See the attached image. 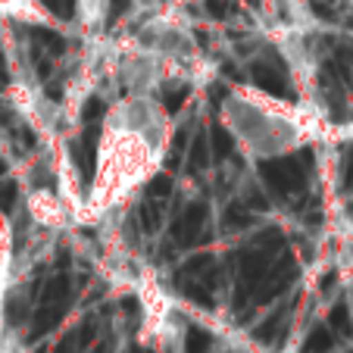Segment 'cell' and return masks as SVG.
I'll return each instance as SVG.
<instances>
[{
  "label": "cell",
  "mask_w": 353,
  "mask_h": 353,
  "mask_svg": "<svg viewBox=\"0 0 353 353\" xmlns=\"http://www.w3.org/2000/svg\"><path fill=\"white\" fill-rule=\"evenodd\" d=\"M250 222H254V216L247 213V210L241 207V203H232V207H228V213H225V225H228V232H241V228H247Z\"/></svg>",
  "instance_id": "5"
},
{
  "label": "cell",
  "mask_w": 353,
  "mask_h": 353,
  "mask_svg": "<svg viewBox=\"0 0 353 353\" xmlns=\"http://www.w3.org/2000/svg\"><path fill=\"white\" fill-rule=\"evenodd\" d=\"M210 138H213V154L219 157V160H225V157L232 154V138L225 134V128H213Z\"/></svg>",
  "instance_id": "7"
},
{
  "label": "cell",
  "mask_w": 353,
  "mask_h": 353,
  "mask_svg": "<svg viewBox=\"0 0 353 353\" xmlns=\"http://www.w3.org/2000/svg\"><path fill=\"white\" fill-rule=\"evenodd\" d=\"M0 66H3V54H0Z\"/></svg>",
  "instance_id": "12"
},
{
  "label": "cell",
  "mask_w": 353,
  "mask_h": 353,
  "mask_svg": "<svg viewBox=\"0 0 353 353\" xmlns=\"http://www.w3.org/2000/svg\"><path fill=\"white\" fill-rule=\"evenodd\" d=\"M250 79H254L260 88H266L269 94H288L281 75L275 72L272 66H266V63H254V69H250Z\"/></svg>",
  "instance_id": "3"
},
{
  "label": "cell",
  "mask_w": 353,
  "mask_h": 353,
  "mask_svg": "<svg viewBox=\"0 0 353 353\" xmlns=\"http://www.w3.org/2000/svg\"><path fill=\"white\" fill-rule=\"evenodd\" d=\"M191 169L194 172H200V169L207 166L210 163V141L203 138V134H200V138H194V147H191Z\"/></svg>",
  "instance_id": "6"
},
{
  "label": "cell",
  "mask_w": 353,
  "mask_h": 353,
  "mask_svg": "<svg viewBox=\"0 0 353 353\" xmlns=\"http://www.w3.org/2000/svg\"><path fill=\"white\" fill-rule=\"evenodd\" d=\"M16 200V185L13 181H0V207H10V203H13Z\"/></svg>",
  "instance_id": "9"
},
{
  "label": "cell",
  "mask_w": 353,
  "mask_h": 353,
  "mask_svg": "<svg viewBox=\"0 0 353 353\" xmlns=\"http://www.w3.org/2000/svg\"><path fill=\"white\" fill-rule=\"evenodd\" d=\"M150 191H154V197H166V194L172 191V181H169L166 175H163V179H157V181H154V188H150Z\"/></svg>",
  "instance_id": "10"
},
{
  "label": "cell",
  "mask_w": 353,
  "mask_h": 353,
  "mask_svg": "<svg viewBox=\"0 0 353 353\" xmlns=\"http://www.w3.org/2000/svg\"><path fill=\"white\" fill-rule=\"evenodd\" d=\"M263 175H266L269 188H272L275 194H291L294 188L303 185V166H300V160H291V157L272 163V166H266Z\"/></svg>",
  "instance_id": "1"
},
{
  "label": "cell",
  "mask_w": 353,
  "mask_h": 353,
  "mask_svg": "<svg viewBox=\"0 0 353 353\" xmlns=\"http://www.w3.org/2000/svg\"><path fill=\"white\" fill-rule=\"evenodd\" d=\"M207 344H210L207 334H200L197 328H191V332H188V353H200V350H207Z\"/></svg>",
  "instance_id": "8"
},
{
  "label": "cell",
  "mask_w": 353,
  "mask_h": 353,
  "mask_svg": "<svg viewBox=\"0 0 353 353\" xmlns=\"http://www.w3.org/2000/svg\"><path fill=\"white\" fill-rule=\"evenodd\" d=\"M0 179H3V160H0Z\"/></svg>",
  "instance_id": "11"
},
{
  "label": "cell",
  "mask_w": 353,
  "mask_h": 353,
  "mask_svg": "<svg viewBox=\"0 0 353 353\" xmlns=\"http://www.w3.org/2000/svg\"><path fill=\"white\" fill-rule=\"evenodd\" d=\"M141 222H144L147 232H157V228H160V222H163V203L157 197L147 200L144 207H141Z\"/></svg>",
  "instance_id": "4"
},
{
  "label": "cell",
  "mask_w": 353,
  "mask_h": 353,
  "mask_svg": "<svg viewBox=\"0 0 353 353\" xmlns=\"http://www.w3.org/2000/svg\"><path fill=\"white\" fill-rule=\"evenodd\" d=\"M203 222H207V207L203 203H191V207L181 213V219L175 222V238L181 244H194V241L203 238Z\"/></svg>",
  "instance_id": "2"
}]
</instances>
